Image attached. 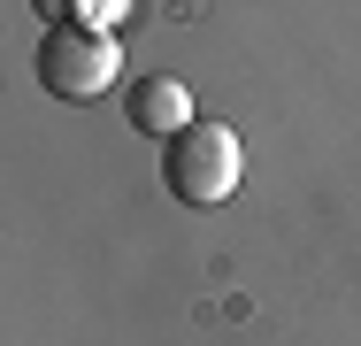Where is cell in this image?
Instances as JSON below:
<instances>
[{
    "mask_svg": "<svg viewBox=\"0 0 361 346\" xmlns=\"http://www.w3.org/2000/svg\"><path fill=\"white\" fill-rule=\"evenodd\" d=\"M123 16H131V0H70V8H62V23L100 31V39H116V31H123Z\"/></svg>",
    "mask_w": 361,
    "mask_h": 346,
    "instance_id": "obj_4",
    "label": "cell"
},
{
    "mask_svg": "<svg viewBox=\"0 0 361 346\" xmlns=\"http://www.w3.org/2000/svg\"><path fill=\"white\" fill-rule=\"evenodd\" d=\"M39 77H47L54 100H100V93L123 77V54H116V39H100V31L54 23V31L39 39Z\"/></svg>",
    "mask_w": 361,
    "mask_h": 346,
    "instance_id": "obj_2",
    "label": "cell"
},
{
    "mask_svg": "<svg viewBox=\"0 0 361 346\" xmlns=\"http://www.w3.org/2000/svg\"><path fill=\"white\" fill-rule=\"evenodd\" d=\"M123 116H131V131H139V138H161V146H169L177 131H192V124H200V116H192L185 77H169V69H161V77H131Z\"/></svg>",
    "mask_w": 361,
    "mask_h": 346,
    "instance_id": "obj_3",
    "label": "cell"
},
{
    "mask_svg": "<svg viewBox=\"0 0 361 346\" xmlns=\"http://www.w3.org/2000/svg\"><path fill=\"white\" fill-rule=\"evenodd\" d=\"M238 177H246V146L216 116H200L192 131H177L161 146V185H169V201H185V208H223L238 193Z\"/></svg>",
    "mask_w": 361,
    "mask_h": 346,
    "instance_id": "obj_1",
    "label": "cell"
}]
</instances>
